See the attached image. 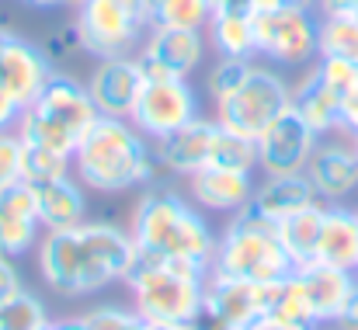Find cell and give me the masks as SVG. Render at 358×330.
I'll return each instance as SVG.
<instances>
[{"mask_svg":"<svg viewBox=\"0 0 358 330\" xmlns=\"http://www.w3.org/2000/svg\"><path fill=\"white\" fill-rule=\"evenodd\" d=\"M80 320L87 324V330H150V324L136 313V306H115V303H101L87 310Z\"/></svg>","mask_w":358,"mask_h":330,"instance_id":"cell-30","label":"cell"},{"mask_svg":"<svg viewBox=\"0 0 358 330\" xmlns=\"http://www.w3.org/2000/svg\"><path fill=\"white\" fill-rule=\"evenodd\" d=\"M250 70H254V59H227V56H220L216 66H213L209 77H206V91H209V98L216 101V98L237 91Z\"/></svg>","mask_w":358,"mask_h":330,"instance_id":"cell-31","label":"cell"},{"mask_svg":"<svg viewBox=\"0 0 358 330\" xmlns=\"http://www.w3.org/2000/svg\"><path fill=\"white\" fill-rule=\"evenodd\" d=\"M42 330H87V324L77 317V320H49Z\"/></svg>","mask_w":358,"mask_h":330,"instance_id":"cell-40","label":"cell"},{"mask_svg":"<svg viewBox=\"0 0 358 330\" xmlns=\"http://www.w3.org/2000/svg\"><path fill=\"white\" fill-rule=\"evenodd\" d=\"M355 275H358V271H355Z\"/></svg>","mask_w":358,"mask_h":330,"instance_id":"cell-47","label":"cell"},{"mask_svg":"<svg viewBox=\"0 0 358 330\" xmlns=\"http://www.w3.org/2000/svg\"><path fill=\"white\" fill-rule=\"evenodd\" d=\"M334 327L338 330H358V285L352 289V296L345 299L341 313L334 317Z\"/></svg>","mask_w":358,"mask_h":330,"instance_id":"cell-35","label":"cell"},{"mask_svg":"<svg viewBox=\"0 0 358 330\" xmlns=\"http://www.w3.org/2000/svg\"><path fill=\"white\" fill-rule=\"evenodd\" d=\"M317 330H324V327H317ZM331 330H338V327H331Z\"/></svg>","mask_w":358,"mask_h":330,"instance_id":"cell-46","label":"cell"},{"mask_svg":"<svg viewBox=\"0 0 358 330\" xmlns=\"http://www.w3.org/2000/svg\"><path fill=\"white\" fill-rule=\"evenodd\" d=\"M202 115V98L188 84V77H150L129 111V122L153 143L171 136L174 129L188 125L192 118Z\"/></svg>","mask_w":358,"mask_h":330,"instance_id":"cell-10","label":"cell"},{"mask_svg":"<svg viewBox=\"0 0 358 330\" xmlns=\"http://www.w3.org/2000/svg\"><path fill=\"white\" fill-rule=\"evenodd\" d=\"M216 105V122L227 132H237L243 139H254L292 105V84L275 70V66H257L243 77L237 91L223 94L213 101Z\"/></svg>","mask_w":358,"mask_h":330,"instance_id":"cell-8","label":"cell"},{"mask_svg":"<svg viewBox=\"0 0 358 330\" xmlns=\"http://www.w3.org/2000/svg\"><path fill=\"white\" fill-rule=\"evenodd\" d=\"M247 330H317L313 324H289V320H275V317H257Z\"/></svg>","mask_w":358,"mask_h":330,"instance_id":"cell-37","label":"cell"},{"mask_svg":"<svg viewBox=\"0 0 358 330\" xmlns=\"http://www.w3.org/2000/svg\"><path fill=\"white\" fill-rule=\"evenodd\" d=\"M188 195L206 213H227L234 216L254 202V171H230V167H202L185 178Z\"/></svg>","mask_w":358,"mask_h":330,"instance_id":"cell-19","label":"cell"},{"mask_svg":"<svg viewBox=\"0 0 358 330\" xmlns=\"http://www.w3.org/2000/svg\"><path fill=\"white\" fill-rule=\"evenodd\" d=\"M150 330H199L195 324H150Z\"/></svg>","mask_w":358,"mask_h":330,"instance_id":"cell-42","label":"cell"},{"mask_svg":"<svg viewBox=\"0 0 358 330\" xmlns=\"http://www.w3.org/2000/svg\"><path fill=\"white\" fill-rule=\"evenodd\" d=\"M52 73H56V59L42 42H31L14 31L0 38V91L17 108H28L42 94Z\"/></svg>","mask_w":358,"mask_h":330,"instance_id":"cell-11","label":"cell"},{"mask_svg":"<svg viewBox=\"0 0 358 330\" xmlns=\"http://www.w3.org/2000/svg\"><path fill=\"white\" fill-rule=\"evenodd\" d=\"M306 178L317 188V199L327 206H341L358 192V157L355 146L348 139L334 136H320L310 164H306Z\"/></svg>","mask_w":358,"mask_h":330,"instance_id":"cell-15","label":"cell"},{"mask_svg":"<svg viewBox=\"0 0 358 330\" xmlns=\"http://www.w3.org/2000/svg\"><path fill=\"white\" fill-rule=\"evenodd\" d=\"M296 7H306V10H320V0H289Z\"/></svg>","mask_w":358,"mask_h":330,"instance_id":"cell-43","label":"cell"},{"mask_svg":"<svg viewBox=\"0 0 358 330\" xmlns=\"http://www.w3.org/2000/svg\"><path fill=\"white\" fill-rule=\"evenodd\" d=\"M257 31V56L275 66H306L320 56V17L317 10L282 3L275 10L254 14Z\"/></svg>","mask_w":358,"mask_h":330,"instance_id":"cell-9","label":"cell"},{"mask_svg":"<svg viewBox=\"0 0 358 330\" xmlns=\"http://www.w3.org/2000/svg\"><path fill=\"white\" fill-rule=\"evenodd\" d=\"M352 146H355V157H358V132L352 136Z\"/></svg>","mask_w":358,"mask_h":330,"instance_id":"cell-45","label":"cell"},{"mask_svg":"<svg viewBox=\"0 0 358 330\" xmlns=\"http://www.w3.org/2000/svg\"><path fill=\"white\" fill-rule=\"evenodd\" d=\"M31 188H35V213L45 233L73 229L87 222V188L73 174L45 181V185H31Z\"/></svg>","mask_w":358,"mask_h":330,"instance_id":"cell-20","label":"cell"},{"mask_svg":"<svg viewBox=\"0 0 358 330\" xmlns=\"http://www.w3.org/2000/svg\"><path fill=\"white\" fill-rule=\"evenodd\" d=\"M73 174V157H63L49 146H35V143H21V181L28 185H45L56 178Z\"/></svg>","mask_w":358,"mask_h":330,"instance_id":"cell-27","label":"cell"},{"mask_svg":"<svg viewBox=\"0 0 358 330\" xmlns=\"http://www.w3.org/2000/svg\"><path fill=\"white\" fill-rule=\"evenodd\" d=\"M153 28V0H77L73 31L84 56L108 59L139 52Z\"/></svg>","mask_w":358,"mask_h":330,"instance_id":"cell-7","label":"cell"},{"mask_svg":"<svg viewBox=\"0 0 358 330\" xmlns=\"http://www.w3.org/2000/svg\"><path fill=\"white\" fill-rule=\"evenodd\" d=\"M45 324H49V310L28 289L0 306V330H42Z\"/></svg>","mask_w":358,"mask_h":330,"instance_id":"cell-29","label":"cell"},{"mask_svg":"<svg viewBox=\"0 0 358 330\" xmlns=\"http://www.w3.org/2000/svg\"><path fill=\"white\" fill-rule=\"evenodd\" d=\"M213 10H250V0H213Z\"/></svg>","mask_w":358,"mask_h":330,"instance_id":"cell-41","label":"cell"},{"mask_svg":"<svg viewBox=\"0 0 358 330\" xmlns=\"http://www.w3.org/2000/svg\"><path fill=\"white\" fill-rule=\"evenodd\" d=\"M129 233L139 247V257L178 261V264H192L199 271H213V254H216L220 233L167 181H153L143 188V195L132 209Z\"/></svg>","mask_w":358,"mask_h":330,"instance_id":"cell-2","label":"cell"},{"mask_svg":"<svg viewBox=\"0 0 358 330\" xmlns=\"http://www.w3.org/2000/svg\"><path fill=\"white\" fill-rule=\"evenodd\" d=\"M21 181V136L14 129H0V192Z\"/></svg>","mask_w":358,"mask_h":330,"instance_id":"cell-32","label":"cell"},{"mask_svg":"<svg viewBox=\"0 0 358 330\" xmlns=\"http://www.w3.org/2000/svg\"><path fill=\"white\" fill-rule=\"evenodd\" d=\"M206 38L216 56L227 59H257V31L250 10H213L206 24Z\"/></svg>","mask_w":358,"mask_h":330,"instance_id":"cell-24","label":"cell"},{"mask_svg":"<svg viewBox=\"0 0 358 330\" xmlns=\"http://www.w3.org/2000/svg\"><path fill=\"white\" fill-rule=\"evenodd\" d=\"M213 271L247 278L257 285H271L282 282L296 271V261L289 257V250L278 240V226L261 216L254 206L240 209L230 216L227 229L216 240V254H213Z\"/></svg>","mask_w":358,"mask_h":330,"instance_id":"cell-5","label":"cell"},{"mask_svg":"<svg viewBox=\"0 0 358 330\" xmlns=\"http://www.w3.org/2000/svg\"><path fill=\"white\" fill-rule=\"evenodd\" d=\"M317 49H320L324 59L358 63V17H352V14H320V42H317Z\"/></svg>","mask_w":358,"mask_h":330,"instance_id":"cell-26","label":"cell"},{"mask_svg":"<svg viewBox=\"0 0 358 330\" xmlns=\"http://www.w3.org/2000/svg\"><path fill=\"white\" fill-rule=\"evenodd\" d=\"M139 59L150 77H192L206 59V31L153 24L139 45Z\"/></svg>","mask_w":358,"mask_h":330,"instance_id":"cell-14","label":"cell"},{"mask_svg":"<svg viewBox=\"0 0 358 330\" xmlns=\"http://www.w3.org/2000/svg\"><path fill=\"white\" fill-rule=\"evenodd\" d=\"M341 132L355 136L358 132V87H352L348 94H341Z\"/></svg>","mask_w":358,"mask_h":330,"instance_id":"cell-34","label":"cell"},{"mask_svg":"<svg viewBox=\"0 0 358 330\" xmlns=\"http://www.w3.org/2000/svg\"><path fill=\"white\" fill-rule=\"evenodd\" d=\"M317 188L310 185L306 174H275V178H264L257 188H254V209L261 216H268L271 222H282L285 216H296L310 206H317Z\"/></svg>","mask_w":358,"mask_h":330,"instance_id":"cell-22","label":"cell"},{"mask_svg":"<svg viewBox=\"0 0 358 330\" xmlns=\"http://www.w3.org/2000/svg\"><path fill=\"white\" fill-rule=\"evenodd\" d=\"M17 292H24V278H21L14 257H3V254H0V306L10 303Z\"/></svg>","mask_w":358,"mask_h":330,"instance_id":"cell-33","label":"cell"},{"mask_svg":"<svg viewBox=\"0 0 358 330\" xmlns=\"http://www.w3.org/2000/svg\"><path fill=\"white\" fill-rule=\"evenodd\" d=\"M42 222L35 213V188L28 181H17L0 192V254L3 257H28L35 254L42 240Z\"/></svg>","mask_w":358,"mask_h":330,"instance_id":"cell-17","label":"cell"},{"mask_svg":"<svg viewBox=\"0 0 358 330\" xmlns=\"http://www.w3.org/2000/svg\"><path fill=\"white\" fill-rule=\"evenodd\" d=\"M317 143H320V136L299 118V111L289 105L254 143L257 146V171L264 178L306 174V164H310Z\"/></svg>","mask_w":358,"mask_h":330,"instance_id":"cell-12","label":"cell"},{"mask_svg":"<svg viewBox=\"0 0 358 330\" xmlns=\"http://www.w3.org/2000/svg\"><path fill=\"white\" fill-rule=\"evenodd\" d=\"M28 7H38V10H56V7H73L77 0H21Z\"/></svg>","mask_w":358,"mask_h":330,"instance_id":"cell-39","label":"cell"},{"mask_svg":"<svg viewBox=\"0 0 358 330\" xmlns=\"http://www.w3.org/2000/svg\"><path fill=\"white\" fill-rule=\"evenodd\" d=\"M195 327H199V330H227V327H220V324H213V320H206V317H202Z\"/></svg>","mask_w":358,"mask_h":330,"instance_id":"cell-44","label":"cell"},{"mask_svg":"<svg viewBox=\"0 0 358 330\" xmlns=\"http://www.w3.org/2000/svg\"><path fill=\"white\" fill-rule=\"evenodd\" d=\"M292 108L299 111V118L317 136L341 132V94L320 77L317 66H310L303 73V80L292 87Z\"/></svg>","mask_w":358,"mask_h":330,"instance_id":"cell-21","label":"cell"},{"mask_svg":"<svg viewBox=\"0 0 358 330\" xmlns=\"http://www.w3.org/2000/svg\"><path fill=\"white\" fill-rule=\"evenodd\" d=\"M98 115L101 111L94 105L87 84L56 70L49 77V84L42 87V94L28 108H21L14 132L21 136V143L49 146L63 157H73V150L80 146L87 129L98 122Z\"/></svg>","mask_w":358,"mask_h":330,"instance_id":"cell-4","label":"cell"},{"mask_svg":"<svg viewBox=\"0 0 358 330\" xmlns=\"http://www.w3.org/2000/svg\"><path fill=\"white\" fill-rule=\"evenodd\" d=\"M320 14H352V17H358V0H320Z\"/></svg>","mask_w":358,"mask_h":330,"instance_id":"cell-38","label":"cell"},{"mask_svg":"<svg viewBox=\"0 0 358 330\" xmlns=\"http://www.w3.org/2000/svg\"><path fill=\"white\" fill-rule=\"evenodd\" d=\"M216 132H220V122L216 118H192L188 125L174 129L171 136H164L157 146V160L164 167V174H174V178H188L202 167H209V157H213V143H216Z\"/></svg>","mask_w":358,"mask_h":330,"instance_id":"cell-18","label":"cell"},{"mask_svg":"<svg viewBox=\"0 0 358 330\" xmlns=\"http://www.w3.org/2000/svg\"><path fill=\"white\" fill-rule=\"evenodd\" d=\"M3 35H7V28L0 24V38H3ZM17 115H21V108H17V105H14V101H10V98L0 91V129H14Z\"/></svg>","mask_w":358,"mask_h":330,"instance_id":"cell-36","label":"cell"},{"mask_svg":"<svg viewBox=\"0 0 358 330\" xmlns=\"http://www.w3.org/2000/svg\"><path fill=\"white\" fill-rule=\"evenodd\" d=\"M213 17V0H153V24L206 31Z\"/></svg>","mask_w":358,"mask_h":330,"instance_id":"cell-28","label":"cell"},{"mask_svg":"<svg viewBox=\"0 0 358 330\" xmlns=\"http://www.w3.org/2000/svg\"><path fill=\"white\" fill-rule=\"evenodd\" d=\"M35 264L45 282L63 299H84L125 282L139 264V247L129 229L115 222H80L73 229L42 233L35 247Z\"/></svg>","mask_w":358,"mask_h":330,"instance_id":"cell-1","label":"cell"},{"mask_svg":"<svg viewBox=\"0 0 358 330\" xmlns=\"http://www.w3.org/2000/svg\"><path fill=\"white\" fill-rule=\"evenodd\" d=\"M324 209H327V202H317V206H310V209H303V213H296V216H285L282 222H275V226H278V240H282V247L289 250V257L296 261V268H299V264H310V261L317 257V240H320V226H324Z\"/></svg>","mask_w":358,"mask_h":330,"instance_id":"cell-25","label":"cell"},{"mask_svg":"<svg viewBox=\"0 0 358 330\" xmlns=\"http://www.w3.org/2000/svg\"><path fill=\"white\" fill-rule=\"evenodd\" d=\"M143 84H146V70H143L139 52L94 59L91 77H87V91H91L98 111L101 115H115V118H129Z\"/></svg>","mask_w":358,"mask_h":330,"instance_id":"cell-16","label":"cell"},{"mask_svg":"<svg viewBox=\"0 0 358 330\" xmlns=\"http://www.w3.org/2000/svg\"><path fill=\"white\" fill-rule=\"evenodd\" d=\"M320 264L358 271V213L345 206H327L324 209V226L317 240V257Z\"/></svg>","mask_w":358,"mask_h":330,"instance_id":"cell-23","label":"cell"},{"mask_svg":"<svg viewBox=\"0 0 358 330\" xmlns=\"http://www.w3.org/2000/svg\"><path fill=\"white\" fill-rule=\"evenodd\" d=\"M202 317L227 330H247L257 317H264V285L209 271L202 285Z\"/></svg>","mask_w":358,"mask_h":330,"instance_id":"cell-13","label":"cell"},{"mask_svg":"<svg viewBox=\"0 0 358 330\" xmlns=\"http://www.w3.org/2000/svg\"><path fill=\"white\" fill-rule=\"evenodd\" d=\"M209 271L178 261L139 257L125 278L132 306L146 324H199L202 320V285Z\"/></svg>","mask_w":358,"mask_h":330,"instance_id":"cell-6","label":"cell"},{"mask_svg":"<svg viewBox=\"0 0 358 330\" xmlns=\"http://www.w3.org/2000/svg\"><path fill=\"white\" fill-rule=\"evenodd\" d=\"M73 178L94 195H122L167 181L153 139H146L129 118L98 115L80 146L73 150Z\"/></svg>","mask_w":358,"mask_h":330,"instance_id":"cell-3","label":"cell"}]
</instances>
